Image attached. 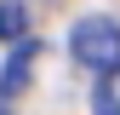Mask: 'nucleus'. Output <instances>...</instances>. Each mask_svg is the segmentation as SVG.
<instances>
[{"mask_svg": "<svg viewBox=\"0 0 120 115\" xmlns=\"http://www.w3.org/2000/svg\"><path fill=\"white\" fill-rule=\"evenodd\" d=\"M69 58L86 69H114L120 63V17H103V12L80 17L69 29Z\"/></svg>", "mask_w": 120, "mask_h": 115, "instance_id": "f257e3e1", "label": "nucleus"}, {"mask_svg": "<svg viewBox=\"0 0 120 115\" xmlns=\"http://www.w3.org/2000/svg\"><path fill=\"white\" fill-rule=\"evenodd\" d=\"M29 63H34V40H23L17 52H11V63H6V75H0V115H6V104L29 86Z\"/></svg>", "mask_w": 120, "mask_h": 115, "instance_id": "f03ea898", "label": "nucleus"}, {"mask_svg": "<svg viewBox=\"0 0 120 115\" xmlns=\"http://www.w3.org/2000/svg\"><path fill=\"white\" fill-rule=\"evenodd\" d=\"M92 115H120V63L103 69V81L92 86Z\"/></svg>", "mask_w": 120, "mask_h": 115, "instance_id": "7ed1b4c3", "label": "nucleus"}, {"mask_svg": "<svg viewBox=\"0 0 120 115\" xmlns=\"http://www.w3.org/2000/svg\"><path fill=\"white\" fill-rule=\"evenodd\" d=\"M29 35V12H23V0H6L0 6V40H23Z\"/></svg>", "mask_w": 120, "mask_h": 115, "instance_id": "20e7f679", "label": "nucleus"}]
</instances>
